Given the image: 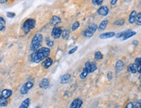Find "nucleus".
I'll return each instance as SVG.
<instances>
[{"label":"nucleus","mask_w":141,"mask_h":108,"mask_svg":"<svg viewBox=\"0 0 141 108\" xmlns=\"http://www.w3.org/2000/svg\"><path fill=\"white\" fill-rule=\"evenodd\" d=\"M51 54V49L48 47H42L33 52L31 55V60L34 63H39L40 62L48 58Z\"/></svg>","instance_id":"f257e3e1"},{"label":"nucleus","mask_w":141,"mask_h":108,"mask_svg":"<svg viewBox=\"0 0 141 108\" xmlns=\"http://www.w3.org/2000/svg\"><path fill=\"white\" fill-rule=\"evenodd\" d=\"M42 41H43V35L41 33H37L36 34H34V36L31 40V46H30L31 50L34 52L40 48Z\"/></svg>","instance_id":"f03ea898"},{"label":"nucleus","mask_w":141,"mask_h":108,"mask_svg":"<svg viewBox=\"0 0 141 108\" xmlns=\"http://www.w3.org/2000/svg\"><path fill=\"white\" fill-rule=\"evenodd\" d=\"M36 25V21L33 18H28L25 20L22 25V29L25 34L29 33L32 29H33Z\"/></svg>","instance_id":"7ed1b4c3"},{"label":"nucleus","mask_w":141,"mask_h":108,"mask_svg":"<svg viewBox=\"0 0 141 108\" xmlns=\"http://www.w3.org/2000/svg\"><path fill=\"white\" fill-rule=\"evenodd\" d=\"M97 29V25L96 24L92 23L90 24L87 29L84 31V36L88 38L93 37V35L94 34V33L96 31Z\"/></svg>","instance_id":"20e7f679"},{"label":"nucleus","mask_w":141,"mask_h":108,"mask_svg":"<svg viewBox=\"0 0 141 108\" xmlns=\"http://www.w3.org/2000/svg\"><path fill=\"white\" fill-rule=\"evenodd\" d=\"M33 83L31 81H27L25 83L22 87V88L20 89V93L22 94H26L29 92V89L33 87Z\"/></svg>","instance_id":"39448f33"},{"label":"nucleus","mask_w":141,"mask_h":108,"mask_svg":"<svg viewBox=\"0 0 141 108\" xmlns=\"http://www.w3.org/2000/svg\"><path fill=\"white\" fill-rule=\"evenodd\" d=\"M62 31L61 27L55 26L53 28V29L51 31V37H53L54 39H58V38H60L62 34Z\"/></svg>","instance_id":"423d86ee"},{"label":"nucleus","mask_w":141,"mask_h":108,"mask_svg":"<svg viewBox=\"0 0 141 108\" xmlns=\"http://www.w3.org/2000/svg\"><path fill=\"white\" fill-rule=\"evenodd\" d=\"M109 12V9L107 6H101L97 10V14L102 16H106Z\"/></svg>","instance_id":"0eeeda50"},{"label":"nucleus","mask_w":141,"mask_h":108,"mask_svg":"<svg viewBox=\"0 0 141 108\" xmlns=\"http://www.w3.org/2000/svg\"><path fill=\"white\" fill-rule=\"evenodd\" d=\"M85 68H87L88 71V74L90 73H93L97 69V66L96 65L93 63H90V61H87L85 63Z\"/></svg>","instance_id":"6e6552de"},{"label":"nucleus","mask_w":141,"mask_h":108,"mask_svg":"<svg viewBox=\"0 0 141 108\" xmlns=\"http://www.w3.org/2000/svg\"><path fill=\"white\" fill-rule=\"evenodd\" d=\"M83 105V101L80 99H75L70 105V108H81Z\"/></svg>","instance_id":"1a4fd4ad"},{"label":"nucleus","mask_w":141,"mask_h":108,"mask_svg":"<svg viewBox=\"0 0 141 108\" xmlns=\"http://www.w3.org/2000/svg\"><path fill=\"white\" fill-rule=\"evenodd\" d=\"M115 34H116V33L113 31L103 33L100 34L99 38L100 39H110V38L115 37Z\"/></svg>","instance_id":"9d476101"},{"label":"nucleus","mask_w":141,"mask_h":108,"mask_svg":"<svg viewBox=\"0 0 141 108\" xmlns=\"http://www.w3.org/2000/svg\"><path fill=\"white\" fill-rule=\"evenodd\" d=\"M61 23V18L58 16H53L50 21V25L51 26H57V25Z\"/></svg>","instance_id":"9b49d317"},{"label":"nucleus","mask_w":141,"mask_h":108,"mask_svg":"<svg viewBox=\"0 0 141 108\" xmlns=\"http://www.w3.org/2000/svg\"><path fill=\"white\" fill-rule=\"evenodd\" d=\"M53 64V59L51 57H48L44 59V61L42 63V66H44V69H48Z\"/></svg>","instance_id":"f8f14e48"},{"label":"nucleus","mask_w":141,"mask_h":108,"mask_svg":"<svg viewBox=\"0 0 141 108\" xmlns=\"http://www.w3.org/2000/svg\"><path fill=\"white\" fill-rule=\"evenodd\" d=\"M124 67V61H123L122 60H121V59H120V60H118V61L117 62V63H116V65H115V71L117 72H120L123 70Z\"/></svg>","instance_id":"ddd939ff"},{"label":"nucleus","mask_w":141,"mask_h":108,"mask_svg":"<svg viewBox=\"0 0 141 108\" xmlns=\"http://www.w3.org/2000/svg\"><path fill=\"white\" fill-rule=\"evenodd\" d=\"M49 81L48 79L44 78L42 79L41 81L40 82L39 87L42 88H47L49 87Z\"/></svg>","instance_id":"4468645a"},{"label":"nucleus","mask_w":141,"mask_h":108,"mask_svg":"<svg viewBox=\"0 0 141 108\" xmlns=\"http://www.w3.org/2000/svg\"><path fill=\"white\" fill-rule=\"evenodd\" d=\"M12 94V91L10 89H4L1 92V96L3 98L7 99V98H10Z\"/></svg>","instance_id":"2eb2a0df"},{"label":"nucleus","mask_w":141,"mask_h":108,"mask_svg":"<svg viewBox=\"0 0 141 108\" xmlns=\"http://www.w3.org/2000/svg\"><path fill=\"white\" fill-rule=\"evenodd\" d=\"M108 23H109V20H104L102 21V22L100 23V24L99 25V26L97 27L98 29L100 31H103V30L105 29L107 25H108Z\"/></svg>","instance_id":"dca6fc26"},{"label":"nucleus","mask_w":141,"mask_h":108,"mask_svg":"<svg viewBox=\"0 0 141 108\" xmlns=\"http://www.w3.org/2000/svg\"><path fill=\"white\" fill-rule=\"evenodd\" d=\"M136 10H133L131 14L129 15V22L131 24H133L135 22V17H136Z\"/></svg>","instance_id":"f3484780"},{"label":"nucleus","mask_w":141,"mask_h":108,"mask_svg":"<svg viewBox=\"0 0 141 108\" xmlns=\"http://www.w3.org/2000/svg\"><path fill=\"white\" fill-rule=\"evenodd\" d=\"M29 105H30V98H27L25 99L21 103L20 106H19V108H28Z\"/></svg>","instance_id":"a211bd4d"},{"label":"nucleus","mask_w":141,"mask_h":108,"mask_svg":"<svg viewBox=\"0 0 141 108\" xmlns=\"http://www.w3.org/2000/svg\"><path fill=\"white\" fill-rule=\"evenodd\" d=\"M71 78V75L70 74H66L63 75V76L61 77V83L63 84L66 83L68 81H69V79H70Z\"/></svg>","instance_id":"6ab92c4d"},{"label":"nucleus","mask_w":141,"mask_h":108,"mask_svg":"<svg viewBox=\"0 0 141 108\" xmlns=\"http://www.w3.org/2000/svg\"><path fill=\"white\" fill-rule=\"evenodd\" d=\"M127 71L131 72L132 74L136 73V65L135 63L134 64H130L127 67Z\"/></svg>","instance_id":"aec40b11"},{"label":"nucleus","mask_w":141,"mask_h":108,"mask_svg":"<svg viewBox=\"0 0 141 108\" xmlns=\"http://www.w3.org/2000/svg\"><path fill=\"white\" fill-rule=\"evenodd\" d=\"M136 34V31H129V32H127L126 34L124 35V37H123V40H126L127 39H129V38H131V37H133L135 36V34Z\"/></svg>","instance_id":"412c9836"},{"label":"nucleus","mask_w":141,"mask_h":108,"mask_svg":"<svg viewBox=\"0 0 141 108\" xmlns=\"http://www.w3.org/2000/svg\"><path fill=\"white\" fill-rule=\"evenodd\" d=\"M88 74V70L87 68H85L84 67V69L83 70V72H81L79 75V77H80L81 79H85L87 77Z\"/></svg>","instance_id":"4be33fe9"},{"label":"nucleus","mask_w":141,"mask_h":108,"mask_svg":"<svg viewBox=\"0 0 141 108\" xmlns=\"http://www.w3.org/2000/svg\"><path fill=\"white\" fill-rule=\"evenodd\" d=\"M124 24H125V19L124 18L118 19L114 22V25L116 26H122Z\"/></svg>","instance_id":"5701e85b"},{"label":"nucleus","mask_w":141,"mask_h":108,"mask_svg":"<svg viewBox=\"0 0 141 108\" xmlns=\"http://www.w3.org/2000/svg\"><path fill=\"white\" fill-rule=\"evenodd\" d=\"M62 37L63 39H67L70 35V31L68 29H64L62 31Z\"/></svg>","instance_id":"b1692460"},{"label":"nucleus","mask_w":141,"mask_h":108,"mask_svg":"<svg viewBox=\"0 0 141 108\" xmlns=\"http://www.w3.org/2000/svg\"><path fill=\"white\" fill-rule=\"evenodd\" d=\"M8 105V102L7 99L0 96V107H6Z\"/></svg>","instance_id":"393cba45"},{"label":"nucleus","mask_w":141,"mask_h":108,"mask_svg":"<svg viewBox=\"0 0 141 108\" xmlns=\"http://www.w3.org/2000/svg\"><path fill=\"white\" fill-rule=\"evenodd\" d=\"M94 58L97 60H102L103 58V55L102 53L100 51L96 52L94 54Z\"/></svg>","instance_id":"a878e982"},{"label":"nucleus","mask_w":141,"mask_h":108,"mask_svg":"<svg viewBox=\"0 0 141 108\" xmlns=\"http://www.w3.org/2000/svg\"><path fill=\"white\" fill-rule=\"evenodd\" d=\"M135 22L136 25H141V12H139L138 14H136L135 17Z\"/></svg>","instance_id":"bb28decb"},{"label":"nucleus","mask_w":141,"mask_h":108,"mask_svg":"<svg viewBox=\"0 0 141 108\" xmlns=\"http://www.w3.org/2000/svg\"><path fill=\"white\" fill-rule=\"evenodd\" d=\"M129 31H131V30H130V29L125 30V31H124L120 32V33H118L116 34H115V36H116V37H117V38H118V39H119V38H122V37H124L125 34H126L127 33L129 32Z\"/></svg>","instance_id":"cd10ccee"},{"label":"nucleus","mask_w":141,"mask_h":108,"mask_svg":"<svg viewBox=\"0 0 141 108\" xmlns=\"http://www.w3.org/2000/svg\"><path fill=\"white\" fill-rule=\"evenodd\" d=\"M46 44H47V46H48V48H51V47L53 46V45H54L53 41H52V40H49L48 38H46Z\"/></svg>","instance_id":"c85d7f7f"},{"label":"nucleus","mask_w":141,"mask_h":108,"mask_svg":"<svg viewBox=\"0 0 141 108\" xmlns=\"http://www.w3.org/2000/svg\"><path fill=\"white\" fill-rule=\"evenodd\" d=\"M79 25H80V24H79V22H75L73 25H72V30L73 31H75V30L78 29V27H79Z\"/></svg>","instance_id":"c756f323"},{"label":"nucleus","mask_w":141,"mask_h":108,"mask_svg":"<svg viewBox=\"0 0 141 108\" xmlns=\"http://www.w3.org/2000/svg\"><path fill=\"white\" fill-rule=\"evenodd\" d=\"M6 15H7V17L9 18H13L16 16V14L13 12H7Z\"/></svg>","instance_id":"7c9ffc66"},{"label":"nucleus","mask_w":141,"mask_h":108,"mask_svg":"<svg viewBox=\"0 0 141 108\" xmlns=\"http://www.w3.org/2000/svg\"><path fill=\"white\" fill-rule=\"evenodd\" d=\"M78 46H75L74 47V48H73L72 49H71L69 52H68V54L69 55H71V54H73V53H75L77 50H78Z\"/></svg>","instance_id":"2f4dec72"},{"label":"nucleus","mask_w":141,"mask_h":108,"mask_svg":"<svg viewBox=\"0 0 141 108\" xmlns=\"http://www.w3.org/2000/svg\"><path fill=\"white\" fill-rule=\"evenodd\" d=\"M135 64H136V66H137V65H139V64H141V57H137V58L135 59Z\"/></svg>","instance_id":"473e14b6"},{"label":"nucleus","mask_w":141,"mask_h":108,"mask_svg":"<svg viewBox=\"0 0 141 108\" xmlns=\"http://www.w3.org/2000/svg\"><path fill=\"white\" fill-rule=\"evenodd\" d=\"M5 24H6V21H5V19L1 16H0V25L5 26Z\"/></svg>","instance_id":"72a5a7b5"},{"label":"nucleus","mask_w":141,"mask_h":108,"mask_svg":"<svg viewBox=\"0 0 141 108\" xmlns=\"http://www.w3.org/2000/svg\"><path fill=\"white\" fill-rule=\"evenodd\" d=\"M133 103L132 102H129L126 105V106L124 108H133Z\"/></svg>","instance_id":"f704fd0d"},{"label":"nucleus","mask_w":141,"mask_h":108,"mask_svg":"<svg viewBox=\"0 0 141 108\" xmlns=\"http://www.w3.org/2000/svg\"><path fill=\"white\" fill-rule=\"evenodd\" d=\"M103 2V0H97V2L96 3V5L101 6V5H102Z\"/></svg>","instance_id":"c9c22d12"},{"label":"nucleus","mask_w":141,"mask_h":108,"mask_svg":"<svg viewBox=\"0 0 141 108\" xmlns=\"http://www.w3.org/2000/svg\"><path fill=\"white\" fill-rule=\"evenodd\" d=\"M112 73L111 72H109L108 73V74H107V78H108L109 80H111V79L112 78Z\"/></svg>","instance_id":"e433bc0d"},{"label":"nucleus","mask_w":141,"mask_h":108,"mask_svg":"<svg viewBox=\"0 0 141 108\" xmlns=\"http://www.w3.org/2000/svg\"><path fill=\"white\" fill-rule=\"evenodd\" d=\"M133 108H141V101L136 103V104L133 106Z\"/></svg>","instance_id":"4c0bfd02"},{"label":"nucleus","mask_w":141,"mask_h":108,"mask_svg":"<svg viewBox=\"0 0 141 108\" xmlns=\"http://www.w3.org/2000/svg\"><path fill=\"white\" fill-rule=\"evenodd\" d=\"M118 0H111V5H115L118 2Z\"/></svg>","instance_id":"58836bf2"},{"label":"nucleus","mask_w":141,"mask_h":108,"mask_svg":"<svg viewBox=\"0 0 141 108\" xmlns=\"http://www.w3.org/2000/svg\"><path fill=\"white\" fill-rule=\"evenodd\" d=\"M9 0H0V4H4L6 3L7 2H8Z\"/></svg>","instance_id":"ea45409f"},{"label":"nucleus","mask_w":141,"mask_h":108,"mask_svg":"<svg viewBox=\"0 0 141 108\" xmlns=\"http://www.w3.org/2000/svg\"><path fill=\"white\" fill-rule=\"evenodd\" d=\"M132 44L135 45V46H137L138 44H139V41H137V40H133V42H132Z\"/></svg>","instance_id":"a19ab883"},{"label":"nucleus","mask_w":141,"mask_h":108,"mask_svg":"<svg viewBox=\"0 0 141 108\" xmlns=\"http://www.w3.org/2000/svg\"><path fill=\"white\" fill-rule=\"evenodd\" d=\"M5 28V26L4 25H0V31H1L3 30Z\"/></svg>","instance_id":"79ce46f5"},{"label":"nucleus","mask_w":141,"mask_h":108,"mask_svg":"<svg viewBox=\"0 0 141 108\" xmlns=\"http://www.w3.org/2000/svg\"><path fill=\"white\" fill-rule=\"evenodd\" d=\"M97 2V0H92V3L93 5H96V3Z\"/></svg>","instance_id":"37998d69"},{"label":"nucleus","mask_w":141,"mask_h":108,"mask_svg":"<svg viewBox=\"0 0 141 108\" xmlns=\"http://www.w3.org/2000/svg\"><path fill=\"white\" fill-rule=\"evenodd\" d=\"M40 108V106H37V107H36V108Z\"/></svg>","instance_id":"c03bdc74"},{"label":"nucleus","mask_w":141,"mask_h":108,"mask_svg":"<svg viewBox=\"0 0 141 108\" xmlns=\"http://www.w3.org/2000/svg\"><path fill=\"white\" fill-rule=\"evenodd\" d=\"M1 57H0V62H1Z\"/></svg>","instance_id":"a18cd8bd"}]
</instances>
